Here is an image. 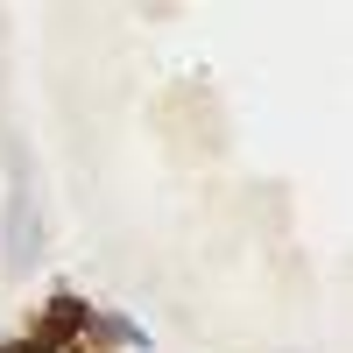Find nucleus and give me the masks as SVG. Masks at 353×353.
I'll list each match as a JSON object with an SVG mask.
<instances>
[{"label": "nucleus", "instance_id": "obj_1", "mask_svg": "<svg viewBox=\"0 0 353 353\" xmlns=\"http://www.w3.org/2000/svg\"><path fill=\"white\" fill-rule=\"evenodd\" d=\"M28 254H36V205L14 184L8 191V269H28Z\"/></svg>", "mask_w": 353, "mask_h": 353}, {"label": "nucleus", "instance_id": "obj_2", "mask_svg": "<svg viewBox=\"0 0 353 353\" xmlns=\"http://www.w3.org/2000/svg\"><path fill=\"white\" fill-rule=\"evenodd\" d=\"M43 325H50V339H71V332H85V311H78L71 297H57V304H50V318H43ZM50 339H43V346H50Z\"/></svg>", "mask_w": 353, "mask_h": 353}, {"label": "nucleus", "instance_id": "obj_3", "mask_svg": "<svg viewBox=\"0 0 353 353\" xmlns=\"http://www.w3.org/2000/svg\"><path fill=\"white\" fill-rule=\"evenodd\" d=\"M14 353H57V346H14Z\"/></svg>", "mask_w": 353, "mask_h": 353}]
</instances>
